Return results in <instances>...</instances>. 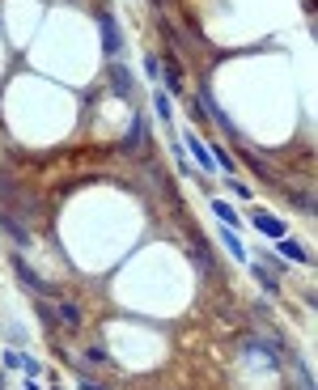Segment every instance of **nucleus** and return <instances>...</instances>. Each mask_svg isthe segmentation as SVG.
<instances>
[{"label":"nucleus","instance_id":"nucleus-1","mask_svg":"<svg viewBox=\"0 0 318 390\" xmlns=\"http://www.w3.org/2000/svg\"><path fill=\"white\" fill-rule=\"evenodd\" d=\"M195 102H199V110H204V115H208L212 123H217V132H221V136H229V140H238V144H246V140H242V132L234 128V119H229V115H225V110L217 106V98H212V89H208V85H204V89L195 93Z\"/></svg>","mask_w":318,"mask_h":390},{"label":"nucleus","instance_id":"nucleus-2","mask_svg":"<svg viewBox=\"0 0 318 390\" xmlns=\"http://www.w3.org/2000/svg\"><path fill=\"white\" fill-rule=\"evenodd\" d=\"M98 30H102V51H106V60H115V55L123 51V34H119V22L115 13H98Z\"/></svg>","mask_w":318,"mask_h":390},{"label":"nucleus","instance_id":"nucleus-3","mask_svg":"<svg viewBox=\"0 0 318 390\" xmlns=\"http://www.w3.org/2000/svg\"><path fill=\"white\" fill-rule=\"evenodd\" d=\"M9 263H13V276H17V280H22L30 293H38V297H47V293H51V289H47V280H43V276H38V271H34L22 255H9Z\"/></svg>","mask_w":318,"mask_h":390},{"label":"nucleus","instance_id":"nucleus-4","mask_svg":"<svg viewBox=\"0 0 318 390\" xmlns=\"http://www.w3.org/2000/svg\"><path fill=\"white\" fill-rule=\"evenodd\" d=\"M162 60V77H166V93H179V98H187V85H183V64H179V55L170 51V55H157Z\"/></svg>","mask_w":318,"mask_h":390},{"label":"nucleus","instance_id":"nucleus-5","mask_svg":"<svg viewBox=\"0 0 318 390\" xmlns=\"http://www.w3.org/2000/svg\"><path fill=\"white\" fill-rule=\"evenodd\" d=\"M250 225H255L263 238H272V242H280V238H285V220H280V216H272L268 208H255V212H250Z\"/></svg>","mask_w":318,"mask_h":390},{"label":"nucleus","instance_id":"nucleus-6","mask_svg":"<svg viewBox=\"0 0 318 390\" xmlns=\"http://www.w3.org/2000/svg\"><path fill=\"white\" fill-rule=\"evenodd\" d=\"M187 250H191V263H195V271H199V276H212L217 259H212V250H208V242H204L199 234H191V238H187Z\"/></svg>","mask_w":318,"mask_h":390},{"label":"nucleus","instance_id":"nucleus-7","mask_svg":"<svg viewBox=\"0 0 318 390\" xmlns=\"http://www.w3.org/2000/svg\"><path fill=\"white\" fill-rule=\"evenodd\" d=\"M106 81H111V89H115V98H132L136 93V81H132V73L123 68V64H106Z\"/></svg>","mask_w":318,"mask_h":390},{"label":"nucleus","instance_id":"nucleus-8","mask_svg":"<svg viewBox=\"0 0 318 390\" xmlns=\"http://www.w3.org/2000/svg\"><path fill=\"white\" fill-rule=\"evenodd\" d=\"M0 230H5L17 246H30L34 242V234H30V225H26V220H17L13 212H5V208H0Z\"/></svg>","mask_w":318,"mask_h":390},{"label":"nucleus","instance_id":"nucleus-9","mask_svg":"<svg viewBox=\"0 0 318 390\" xmlns=\"http://www.w3.org/2000/svg\"><path fill=\"white\" fill-rule=\"evenodd\" d=\"M183 144L191 149V157H195V165H199V170H204V174H217V161H212V153H208V144H204V140H199L195 132H187V136H183Z\"/></svg>","mask_w":318,"mask_h":390},{"label":"nucleus","instance_id":"nucleus-10","mask_svg":"<svg viewBox=\"0 0 318 390\" xmlns=\"http://www.w3.org/2000/svg\"><path fill=\"white\" fill-rule=\"evenodd\" d=\"M56 322L64 327V331H81V310H77V301H68V297H56Z\"/></svg>","mask_w":318,"mask_h":390},{"label":"nucleus","instance_id":"nucleus-11","mask_svg":"<svg viewBox=\"0 0 318 390\" xmlns=\"http://www.w3.org/2000/svg\"><path fill=\"white\" fill-rule=\"evenodd\" d=\"M5 365H9V369H26V377H38V373H43V365H38L34 357H26V352H17V348L5 352Z\"/></svg>","mask_w":318,"mask_h":390},{"label":"nucleus","instance_id":"nucleus-12","mask_svg":"<svg viewBox=\"0 0 318 390\" xmlns=\"http://www.w3.org/2000/svg\"><path fill=\"white\" fill-rule=\"evenodd\" d=\"M144 128H149V123H144V115H136V119L128 123V136H123V153H136V149L144 144Z\"/></svg>","mask_w":318,"mask_h":390},{"label":"nucleus","instance_id":"nucleus-13","mask_svg":"<svg viewBox=\"0 0 318 390\" xmlns=\"http://www.w3.org/2000/svg\"><path fill=\"white\" fill-rule=\"evenodd\" d=\"M250 276H255V280H259V285H263V289H268V293H272V297H276V293H280V280H276V271H272V267H268V263H255V267H250Z\"/></svg>","mask_w":318,"mask_h":390},{"label":"nucleus","instance_id":"nucleus-14","mask_svg":"<svg viewBox=\"0 0 318 390\" xmlns=\"http://www.w3.org/2000/svg\"><path fill=\"white\" fill-rule=\"evenodd\" d=\"M212 212L221 216V225H225V230H242V216H238V212H234L225 200H217V195H212Z\"/></svg>","mask_w":318,"mask_h":390},{"label":"nucleus","instance_id":"nucleus-15","mask_svg":"<svg viewBox=\"0 0 318 390\" xmlns=\"http://www.w3.org/2000/svg\"><path fill=\"white\" fill-rule=\"evenodd\" d=\"M276 250H280L285 259H293V263H310V250H305V246H297L293 238H280V242H276Z\"/></svg>","mask_w":318,"mask_h":390},{"label":"nucleus","instance_id":"nucleus-16","mask_svg":"<svg viewBox=\"0 0 318 390\" xmlns=\"http://www.w3.org/2000/svg\"><path fill=\"white\" fill-rule=\"evenodd\" d=\"M153 106H157V119H162V123H174V106H170V93H166V89L153 93Z\"/></svg>","mask_w":318,"mask_h":390},{"label":"nucleus","instance_id":"nucleus-17","mask_svg":"<svg viewBox=\"0 0 318 390\" xmlns=\"http://www.w3.org/2000/svg\"><path fill=\"white\" fill-rule=\"evenodd\" d=\"M81 361H85V365H111V352H106L102 344H89V348L81 352ZM85 365H81V369H85Z\"/></svg>","mask_w":318,"mask_h":390},{"label":"nucleus","instance_id":"nucleus-18","mask_svg":"<svg viewBox=\"0 0 318 390\" xmlns=\"http://www.w3.org/2000/svg\"><path fill=\"white\" fill-rule=\"evenodd\" d=\"M221 242H225V250H229L234 259H246V246H242V238H238L234 230H221Z\"/></svg>","mask_w":318,"mask_h":390},{"label":"nucleus","instance_id":"nucleus-19","mask_svg":"<svg viewBox=\"0 0 318 390\" xmlns=\"http://www.w3.org/2000/svg\"><path fill=\"white\" fill-rule=\"evenodd\" d=\"M144 77H149V81H157V77H162V60H157L153 51L144 55Z\"/></svg>","mask_w":318,"mask_h":390},{"label":"nucleus","instance_id":"nucleus-20","mask_svg":"<svg viewBox=\"0 0 318 390\" xmlns=\"http://www.w3.org/2000/svg\"><path fill=\"white\" fill-rule=\"evenodd\" d=\"M81 390H111V386L98 382V377H89V373H81Z\"/></svg>","mask_w":318,"mask_h":390},{"label":"nucleus","instance_id":"nucleus-21","mask_svg":"<svg viewBox=\"0 0 318 390\" xmlns=\"http://www.w3.org/2000/svg\"><path fill=\"white\" fill-rule=\"evenodd\" d=\"M9 195H13V179L0 174V204H9Z\"/></svg>","mask_w":318,"mask_h":390},{"label":"nucleus","instance_id":"nucleus-22","mask_svg":"<svg viewBox=\"0 0 318 390\" xmlns=\"http://www.w3.org/2000/svg\"><path fill=\"white\" fill-rule=\"evenodd\" d=\"M225 179H229V191H234V195H242V200H250V191H246V183H238L234 174H225Z\"/></svg>","mask_w":318,"mask_h":390},{"label":"nucleus","instance_id":"nucleus-23","mask_svg":"<svg viewBox=\"0 0 318 390\" xmlns=\"http://www.w3.org/2000/svg\"><path fill=\"white\" fill-rule=\"evenodd\" d=\"M174 161H179V170H183V174L191 170V165H187V153H183V144H174Z\"/></svg>","mask_w":318,"mask_h":390},{"label":"nucleus","instance_id":"nucleus-24","mask_svg":"<svg viewBox=\"0 0 318 390\" xmlns=\"http://www.w3.org/2000/svg\"><path fill=\"white\" fill-rule=\"evenodd\" d=\"M153 5H157V9H166V0H153Z\"/></svg>","mask_w":318,"mask_h":390},{"label":"nucleus","instance_id":"nucleus-25","mask_svg":"<svg viewBox=\"0 0 318 390\" xmlns=\"http://www.w3.org/2000/svg\"><path fill=\"white\" fill-rule=\"evenodd\" d=\"M0 390H5V369H0Z\"/></svg>","mask_w":318,"mask_h":390},{"label":"nucleus","instance_id":"nucleus-26","mask_svg":"<svg viewBox=\"0 0 318 390\" xmlns=\"http://www.w3.org/2000/svg\"><path fill=\"white\" fill-rule=\"evenodd\" d=\"M51 390H64V386H51Z\"/></svg>","mask_w":318,"mask_h":390}]
</instances>
